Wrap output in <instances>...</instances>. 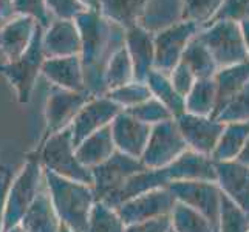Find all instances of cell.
Instances as JSON below:
<instances>
[{
	"label": "cell",
	"instance_id": "1",
	"mask_svg": "<svg viewBox=\"0 0 249 232\" xmlns=\"http://www.w3.org/2000/svg\"><path fill=\"white\" fill-rule=\"evenodd\" d=\"M81 34V64L85 90L91 96L106 94V70L111 56L125 44V30L107 20L98 11L74 17Z\"/></svg>",
	"mask_w": 249,
	"mask_h": 232
},
{
	"label": "cell",
	"instance_id": "2",
	"mask_svg": "<svg viewBox=\"0 0 249 232\" xmlns=\"http://www.w3.org/2000/svg\"><path fill=\"white\" fill-rule=\"evenodd\" d=\"M45 187L59 220L73 232H87L90 212L96 203L93 187L44 170Z\"/></svg>",
	"mask_w": 249,
	"mask_h": 232
},
{
	"label": "cell",
	"instance_id": "3",
	"mask_svg": "<svg viewBox=\"0 0 249 232\" xmlns=\"http://www.w3.org/2000/svg\"><path fill=\"white\" fill-rule=\"evenodd\" d=\"M28 155L36 157L44 170L51 172L71 181L91 186V170L85 167L76 157V147L71 138V128L67 127L59 133L50 136Z\"/></svg>",
	"mask_w": 249,
	"mask_h": 232
},
{
	"label": "cell",
	"instance_id": "4",
	"mask_svg": "<svg viewBox=\"0 0 249 232\" xmlns=\"http://www.w3.org/2000/svg\"><path fill=\"white\" fill-rule=\"evenodd\" d=\"M45 184L44 169L36 157L27 155L23 166L8 184L3 203V232L19 225Z\"/></svg>",
	"mask_w": 249,
	"mask_h": 232
},
{
	"label": "cell",
	"instance_id": "5",
	"mask_svg": "<svg viewBox=\"0 0 249 232\" xmlns=\"http://www.w3.org/2000/svg\"><path fill=\"white\" fill-rule=\"evenodd\" d=\"M44 30L45 27H42L39 23L31 40V45L17 61L0 64V74L14 89L16 99L19 104H28L31 101L34 87H36L37 79L40 76L42 64L47 59L44 54V50H42Z\"/></svg>",
	"mask_w": 249,
	"mask_h": 232
},
{
	"label": "cell",
	"instance_id": "6",
	"mask_svg": "<svg viewBox=\"0 0 249 232\" xmlns=\"http://www.w3.org/2000/svg\"><path fill=\"white\" fill-rule=\"evenodd\" d=\"M198 36L211 51L218 70L249 61L242 30H240V25L237 22H212L200 30Z\"/></svg>",
	"mask_w": 249,
	"mask_h": 232
},
{
	"label": "cell",
	"instance_id": "7",
	"mask_svg": "<svg viewBox=\"0 0 249 232\" xmlns=\"http://www.w3.org/2000/svg\"><path fill=\"white\" fill-rule=\"evenodd\" d=\"M187 150L175 119L152 125L147 144L141 155V164L145 169H162L174 162Z\"/></svg>",
	"mask_w": 249,
	"mask_h": 232
},
{
	"label": "cell",
	"instance_id": "8",
	"mask_svg": "<svg viewBox=\"0 0 249 232\" xmlns=\"http://www.w3.org/2000/svg\"><path fill=\"white\" fill-rule=\"evenodd\" d=\"M90 98L91 94L89 91H70L51 87L44 108V132L37 145L45 143L50 136L70 127L74 116Z\"/></svg>",
	"mask_w": 249,
	"mask_h": 232
},
{
	"label": "cell",
	"instance_id": "9",
	"mask_svg": "<svg viewBox=\"0 0 249 232\" xmlns=\"http://www.w3.org/2000/svg\"><path fill=\"white\" fill-rule=\"evenodd\" d=\"M145 169L140 160L128 157L121 152H115L102 164L91 169V187L96 200L107 201L113 196L128 178Z\"/></svg>",
	"mask_w": 249,
	"mask_h": 232
},
{
	"label": "cell",
	"instance_id": "10",
	"mask_svg": "<svg viewBox=\"0 0 249 232\" xmlns=\"http://www.w3.org/2000/svg\"><path fill=\"white\" fill-rule=\"evenodd\" d=\"M169 192L178 203L200 212L218 231V217L223 192L217 183L211 181H172L167 184Z\"/></svg>",
	"mask_w": 249,
	"mask_h": 232
},
{
	"label": "cell",
	"instance_id": "11",
	"mask_svg": "<svg viewBox=\"0 0 249 232\" xmlns=\"http://www.w3.org/2000/svg\"><path fill=\"white\" fill-rule=\"evenodd\" d=\"M200 30L198 25L183 20L174 27L153 34V47H155L153 68L169 74L179 64L187 44L200 33Z\"/></svg>",
	"mask_w": 249,
	"mask_h": 232
},
{
	"label": "cell",
	"instance_id": "12",
	"mask_svg": "<svg viewBox=\"0 0 249 232\" xmlns=\"http://www.w3.org/2000/svg\"><path fill=\"white\" fill-rule=\"evenodd\" d=\"M174 119L179 128L183 140L186 141L187 149L211 157L220 140L225 124L218 121L217 118L196 116L186 113V111Z\"/></svg>",
	"mask_w": 249,
	"mask_h": 232
},
{
	"label": "cell",
	"instance_id": "13",
	"mask_svg": "<svg viewBox=\"0 0 249 232\" xmlns=\"http://www.w3.org/2000/svg\"><path fill=\"white\" fill-rule=\"evenodd\" d=\"M175 203L177 200L169 192V189L162 187L133 196V198L116 206L115 209L127 226L133 225V223L170 215Z\"/></svg>",
	"mask_w": 249,
	"mask_h": 232
},
{
	"label": "cell",
	"instance_id": "14",
	"mask_svg": "<svg viewBox=\"0 0 249 232\" xmlns=\"http://www.w3.org/2000/svg\"><path fill=\"white\" fill-rule=\"evenodd\" d=\"M119 111L123 110L113 101H110L106 94H102V96H91L78 111V115L74 116L70 125L74 147L85 138H89L90 135L110 125Z\"/></svg>",
	"mask_w": 249,
	"mask_h": 232
},
{
	"label": "cell",
	"instance_id": "15",
	"mask_svg": "<svg viewBox=\"0 0 249 232\" xmlns=\"http://www.w3.org/2000/svg\"><path fill=\"white\" fill-rule=\"evenodd\" d=\"M110 130L118 152L140 160L145 149V144H147L152 127L138 121L123 110L111 121Z\"/></svg>",
	"mask_w": 249,
	"mask_h": 232
},
{
	"label": "cell",
	"instance_id": "16",
	"mask_svg": "<svg viewBox=\"0 0 249 232\" xmlns=\"http://www.w3.org/2000/svg\"><path fill=\"white\" fill-rule=\"evenodd\" d=\"M39 22L30 16L16 14L0 25V53L3 62L17 61L31 45Z\"/></svg>",
	"mask_w": 249,
	"mask_h": 232
},
{
	"label": "cell",
	"instance_id": "17",
	"mask_svg": "<svg viewBox=\"0 0 249 232\" xmlns=\"http://www.w3.org/2000/svg\"><path fill=\"white\" fill-rule=\"evenodd\" d=\"M42 50L47 59L81 54V34L74 20L54 19L44 30Z\"/></svg>",
	"mask_w": 249,
	"mask_h": 232
},
{
	"label": "cell",
	"instance_id": "18",
	"mask_svg": "<svg viewBox=\"0 0 249 232\" xmlns=\"http://www.w3.org/2000/svg\"><path fill=\"white\" fill-rule=\"evenodd\" d=\"M215 183L223 195L249 214V167L240 161L215 162Z\"/></svg>",
	"mask_w": 249,
	"mask_h": 232
},
{
	"label": "cell",
	"instance_id": "19",
	"mask_svg": "<svg viewBox=\"0 0 249 232\" xmlns=\"http://www.w3.org/2000/svg\"><path fill=\"white\" fill-rule=\"evenodd\" d=\"M183 22V0H141L136 25L152 34Z\"/></svg>",
	"mask_w": 249,
	"mask_h": 232
},
{
	"label": "cell",
	"instance_id": "20",
	"mask_svg": "<svg viewBox=\"0 0 249 232\" xmlns=\"http://www.w3.org/2000/svg\"><path fill=\"white\" fill-rule=\"evenodd\" d=\"M125 48L133 67V81L145 82L155 65L153 34L135 25L125 30Z\"/></svg>",
	"mask_w": 249,
	"mask_h": 232
},
{
	"label": "cell",
	"instance_id": "21",
	"mask_svg": "<svg viewBox=\"0 0 249 232\" xmlns=\"http://www.w3.org/2000/svg\"><path fill=\"white\" fill-rule=\"evenodd\" d=\"M172 181H211L215 183V161L208 155L186 150L183 155L164 167Z\"/></svg>",
	"mask_w": 249,
	"mask_h": 232
},
{
	"label": "cell",
	"instance_id": "22",
	"mask_svg": "<svg viewBox=\"0 0 249 232\" xmlns=\"http://www.w3.org/2000/svg\"><path fill=\"white\" fill-rule=\"evenodd\" d=\"M40 76L45 77L51 87L70 91H87L79 56L45 59V62L42 64Z\"/></svg>",
	"mask_w": 249,
	"mask_h": 232
},
{
	"label": "cell",
	"instance_id": "23",
	"mask_svg": "<svg viewBox=\"0 0 249 232\" xmlns=\"http://www.w3.org/2000/svg\"><path fill=\"white\" fill-rule=\"evenodd\" d=\"M169 183H170V179L166 174L164 167L162 169H142L138 172V174H135L133 177L128 178L123 184V187L119 189L110 200H107L104 203L111 206V208H116V206L133 198V196H138L141 194L150 192V191H157V189L167 187Z\"/></svg>",
	"mask_w": 249,
	"mask_h": 232
},
{
	"label": "cell",
	"instance_id": "24",
	"mask_svg": "<svg viewBox=\"0 0 249 232\" xmlns=\"http://www.w3.org/2000/svg\"><path fill=\"white\" fill-rule=\"evenodd\" d=\"M215 82V111L212 118H217L229 101L249 82V61L232 67L220 68L213 76Z\"/></svg>",
	"mask_w": 249,
	"mask_h": 232
},
{
	"label": "cell",
	"instance_id": "25",
	"mask_svg": "<svg viewBox=\"0 0 249 232\" xmlns=\"http://www.w3.org/2000/svg\"><path fill=\"white\" fill-rule=\"evenodd\" d=\"M19 225L25 232H59L62 223L59 220L54 211V206L51 203L50 194L47 187L40 189L37 198L34 200L31 208L27 211Z\"/></svg>",
	"mask_w": 249,
	"mask_h": 232
},
{
	"label": "cell",
	"instance_id": "26",
	"mask_svg": "<svg viewBox=\"0 0 249 232\" xmlns=\"http://www.w3.org/2000/svg\"><path fill=\"white\" fill-rule=\"evenodd\" d=\"M116 152L110 125L101 128L76 145V157L87 169H93L107 161Z\"/></svg>",
	"mask_w": 249,
	"mask_h": 232
},
{
	"label": "cell",
	"instance_id": "27",
	"mask_svg": "<svg viewBox=\"0 0 249 232\" xmlns=\"http://www.w3.org/2000/svg\"><path fill=\"white\" fill-rule=\"evenodd\" d=\"M248 138H249V121L226 123L211 158L215 162L237 160L240 152L243 150Z\"/></svg>",
	"mask_w": 249,
	"mask_h": 232
},
{
	"label": "cell",
	"instance_id": "28",
	"mask_svg": "<svg viewBox=\"0 0 249 232\" xmlns=\"http://www.w3.org/2000/svg\"><path fill=\"white\" fill-rule=\"evenodd\" d=\"M179 62H183L192 71L195 79H212L218 71V67L213 61L211 51L204 45L198 34L187 44Z\"/></svg>",
	"mask_w": 249,
	"mask_h": 232
},
{
	"label": "cell",
	"instance_id": "29",
	"mask_svg": "<svg viewBox=\"0 0 249 232\" xmlns=\"http://www.w3.org/2000/svg\"><path fill=\"white\" fill-rule=\"evenodd\" d=\"M145 84H147V87L150 90L152 98L160 101L170 111L172 116L177 118L181 113H184V99L175 91L174 85H172L169 79V74L161 73L153 68L149 73L147 79H145Z\"/></svg>",
	"mask_w": 249,
	"mask_h": 232
},
{
	"label": "cell",
	"instance_id": "30",
	"mask_svg": "<svg viewBox=\"0 0 249 232\" xmlns=\"http://www.w3.org/2000/svg\"><path fill=\"white\" fill-rule=\"evenodd\" d=\"M184 111L196 116H213L215 111V82L212 79H196L184 98Z\"/></svg>",
	"mask_w": 249,
	"mask_h": 232
},
{
	"label": "cell",
	"instance_id": "31",
	"mask_svg": "<svg viewBox=\"0 0 249 232\" xmlns=\"http://www.w3.org/2000/svg\"><path fill=\"white\" fill-rule=\"evenodd\" d=\"M140 8L141 0H99V14L124 30L136 25Z\"/></svg>",
	"mask_w": 249,
	"mask_h": 232
},
{
	"label": "cell",
	"instance_id": "32",
	"mask_svg": "<svg viewBox=\"0 0 249 232\" xmlns=\"http://www.w3.org/2000/svg\"><path fill=\"white\" fill-rule=\"evenodd\" d=\"M170 225L174 232H218L200 212L178 201L170 212Z\"/></svg>",
	"mask_w": 249,
	"mask_h": 232
},
{
	"label": "cell",
	"instance_id": "33",
	"mask_svg": "<svg viewBox=\"0 0 249 232\" xmlns=\"http://www.w3.org/2000/svg\"><path fill=\"white\" fill-rule=\"evenodd\" d=\"M133 82V67L128 57L125 44L111 56L106 70V90H113L123 85ZM106 91V93H107Z\"/></svg>",
	"mask_w": 249,
	"mask_h": 232
},
{
	"label": "cell",
	"instance_id": "34",
	"mask_svg": "<svg viewBox=\"0 0 249 232\" xmlns=\"http://www.w3.org/2000/svg\"><path fill=\"white\" fill-rule=\"evenodd\" d=\"M87 232H125V223L115 208L96 200L90 212Z\"/></svg>",
	"mask_w": 249,
	"mask_h": 232
},
{
	"label": "cell",
	"instance_id": "35",
	"mask_svg": "<svg viewBox=\"0 0 249 232\" xmlns=\"http://www.w3.org/2000/svg\"><path fill=\"white\" fill-rule=\"evenodd\" d=\"M218 232H249V214L238 208L226 195H221Z\"/></svg>",
	"mask_w": 249,
	"mask_h": 232
},
{
	"label": "cell",
	"instance_id": "36",
	"mask_svg": "<svg viewBox=\"0 0 249 232\" xmlns=\"http://www.w3.org/2000/svg\"><path fill=\"white\" fill-rule=\"evenodd\" d=\"M106 96L110 101H113L121 110H127V108H132L135 106L141 104L144 101H147L149 98H152V94L145 82L133 81V82L123 85V87L108 90L106 93Z\"/></svg>",
	"mask_w": 249,
	"mask_h": 232
},
{
	"label": "cell",
	"instance_id": "37",
	"mask_svg": "<svg viewBox=\"0 0 249 232\" xmlns=\"http://www.w3.org/2000/svg\"><path fill=\"white\" fill-rule=\"evenodd\" d=\"M225 0H183V20L206 27Z\"/></svg>",
	"mask_w": 249,
	"mask_h": 232
},
{
	"label": "cell",
	"instance_id": "38",
	"mask_svg": "<svg viewBox=\"0 0 249 232\" xmlns=\"http://www.w3.org/2000/svg\"><path fill=\"white\" fill-rule=\"evenodd\" d=\"M124 111H127L128 115H132L133 118L138 119V121L147 124L150 127L160 123L169 121V119H174L170 111L155 98H149L147 101H144L132 108H127Z\"/></svg>",
	"mask_w": 249,
	"mask_h": 232
},
{
	"label": "cell",
	"instance_id": "39",
	"mask_svg": "<svg viewBox=\"0 0 249 232\" xmlns=\"http://www.w3.org/2000/svg\"><path fill=\"white\" fill-rule=\"evenodd\" d=\"M217 119L223 124L249 121V82L229 101V104L220 111Z\"/></svg>",
	"mask_w": 249,
	"mask_h": 232
},
{
	"label": "cell",
	"instance_id": "40",
	"mask_svg": "<svg viewBox=\"0 0 249 232\" xmlns=\"http://www.w3.org/2000/svg\"><path fill=\"white\" fill-rule=\"evenodd\" d=\"M217 20H232L237 23L249 20V0H225L209 23Z\"/></svg>",
	"mask_w": 249,
	"mask_h": 232
},
{
	"label": "cell",
	"instance_id": "41",
	"mask_svg": "<svg viewBox=\"0 0 249 232\" xmlns=\"http://www.w3.org/2000/svg\"><path fill=\"white\" fill-rule=\"evenodd\" d=\"M45 6L48 14L54 19L74 20L76 16L87 11L79 0H45Z\"/></svg>",
	"mask_w": 249,
	"mask_h": 232
},
{
	"label": "cell",
	"instance_id": "42",
	"mask_svg": "<svg viewBox=\"0 0 249 232\" xmlns=\"http://www.w3.org/2000/svg\"><path fill=\"white\" fill-rule=\"evenodd\" d=\"M16 14L30 16L36 19L42 27L50 25V14L47 11L45 0H14Z\"/></svg>",
	"mask_w": 249,
	"mask_h": 232
},
{
	"label": "cell",
	"instance_id": "43",
	"mask_svg": "<svg viewBox=\"0 0 249 232\" xmlns=\"http://www.w3.org/2000/svg\"><path fill=\"white\" fill-rule=\"evenodd\" d=\"M169 79H170L172 85H174L175 91L183 99L189 94V91H191V89L194 87V84L196 81L195 76L192 74V71L189 70L183 62H179L174 70L169 73Z\"/></svg>",
	"mask_w": 249,
	"mask_h": 232
},
{
	"label": "cell",
	"instance_id": "44",
	"mask_svg": "<svg viewBox=\"0 0 249 232\" xmlns=\"http://www.w3.org/2000/svg\"><path fill=\"white\" fill-rule=\"evenodd\" d=\"M170 229H172L170 215L145 220L125 226V232H169Z\"/></svg>",
	"mask_w": 249,
	"mask_h": 232
},
{
	"label": "cell",
	"instance_id": "45",
	"mask_svg": "<svg viewBox=\"0 0 249 232\" xmlns=\"http://www.w3.org/2000/svg\"><path fill=\"white\" fill-rule=\"evenodd\" d=\"M16 16L14 0H0V23H5Z\"/></svg>",
	"mask_w": 249,
	"mask_h": 232
},
{
	"label": "cell",
	"instance_id": "46",
	"mask_svg": "<svg viewBox=\"0 0 249 232\" xmlns=\"http://www.w3.org/2000/svg\"><path fill=\"white\" fill-rule=\"evenodd\" d=\"M11 174L3 177L2 184H0V232H3V203H5V195H6V189L8 184L11 181Z\"/></svg>",
	"mask_w": 249,
	"mask_h": 232
},
{
	"label": "cell",
	"instance_id": "47",
	"mask_svg": "<svg viewBox=\"0 0 249 232\" xmlns=\"http://www.w3.org/2000/svg\"><path fill=\"white\" fill-rule=\"evenodd\" d=\"M240 30H242V36H243V40H245V47L248 50V54H249V20H243L240 22Z\"/></svg>",
	"mask_w": 249,
	"mask_h": 232
},
{
	"label": "cell",
	"instance_id": "48",
	"mask_svg": "<svg viewBox=\"0 0 249 232\" xmlns=\"http://www.w3.org/2000/svg\"><path fill=\"white\" fill-rule=\"evenodd\" d=\"M237 161H240V162H242V164H245V166H248V167H249V138H248V141H246V144H245L243 150L240 152Z\"/></svg>",
	"mask_w": 249,
	"mask_h": 232
},
{
	"label": "cell",
	"instance_id": "49",
	"mask_svg": "<svg viewBox=\"0 0 249 232\" xmlns=\"http://www.w3.org/2000/svg\"><path fill=\"white\" fill-rule=\"evenodd\" d=\"M79 2L85 6L87 11H98L99 13V0H79Z\"/></svg>",
	"mask_w": 249,
	"mask_h": 232
},
{
	"label": "cell",
	"instance_id": "50",
	"mask_svg": "<svg viewBox=\"0 0 249 232\" xmlns=\"http://www.w3.org/2000/svg\"><path fill=\"white\" fill-rule=\"evenodd\" d=\"M11 174V170L8 169L5 164H2V162H0V175H3V177H6V175H10Z\"/></svg>",
	"mask_w": 249,
	"mask_h": 232
},
{
	"label": "cell",
	"instance_id": "51",
	"mask_svg": "<svg viewBox=\"0 0 249 232\" xmlns=\"http://www.w3.org/2000/svg\"><path fill=\"white\" fill-rule=\"evenodd\" d=\"M5 232H25V231H23V228L20 225H16V226H13L11 229H8Z\"/></svg>",
	"mask_w": 249,
	"mask_h": 232
},
{
	"label": "cell",
	"instance_id": "52",
	"mask_svg": "<svg viewBox=\"0 0 249 232\" xmlns=\"http://www.w3.org/2000/svg\"><path fill=\"white\" fill-rule=\"evenodd\" d=\"M59 232H73V231H70L67 226H64V225H62V226H61V231H59Z\"/></svg>",
	"mask_w": 249,
	"mask_h": 232
},
{
	"label": "cell",
	"instance_id": "53",
	"mask_svg": "<svg viewBox=\"0 0 249 232\" xmlns=\"http://www.w3.org/2000/svg\"><path fill=\"white\" fill-rule=\"evenodd\" d=\"M0 184H2V179H0Z\"/></svg>",
	"mask_w": 249,
	"mask_h": 232
},
{
	"label": "cell",
	"instance_id": "54",
	"mask_svg": "<svg viewBox=\"0 0 249 232\" xmlns=\"http://www.w3.org/2000/svg\"><path fill=\"white\" fill-rule=\"evenodd\" d=\"M169 232H174V231H172V229H170V231H169Z\"/></svg>",
	"mask_w": 249,
	"mask_h": 232
}]
</instances>
